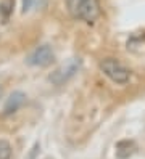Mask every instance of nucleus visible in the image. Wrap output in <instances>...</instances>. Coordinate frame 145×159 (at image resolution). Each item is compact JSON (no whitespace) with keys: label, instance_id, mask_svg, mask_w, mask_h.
<instances>
[{"label":"nucleus","instance_id":"obj_6","mask_svg":"<svg viewBox=\"0 0 145 159\" xmlns=\"http://www.w3.org/2000/svg\"><path fill=\"white\" fill-rule=\"evenodd\" d=\"M135 151V143L134 142H129V140H123L116 145V156L119 159H126L129 157L132 153Z\"/></svg>","mask_w":145,"mask_h":159},{"label":"nucleus","instance_id":"obj_2","mask_svg":"<svg viewBox=\"0 0 145 159\" xmlns=\"http://www.w3.org/2000/svg\"><path fill=\"white\" fill-rule=\"evenodd\" d=\"M100 71L105 74L110 80H113L114 84H128L131 79V72L129 69L124 66L123 63H119L114 58H105L100 61Z\"/></svg>","mask_w":145,"mask_h":159},{"label":"nucleus","instance_id":"obj_4","mask_svg":"<svg viewBox=\"0 0 145 159\" xmlns=\"http://www.w3.org/2000/svg\"><path fill=\"white\" fill-rule=\"evenodd\" d=\"M55 60V53L50 45H41L27 57V64L31 66H47Z\"/></svg>","mask_w":145,"mask_h":159},{"label":"nucleus","instance_id":"obj_7","mask_svg":"<svg viewBox=\"0 0 145 159\" xmlns=\"http://www.w3.org/2000/svg\"><path fill=\"white\" fill-rule=\"evenodd\" d=\"M13 5H15L13 0H3V2L0 3V16L3 18V21H7L8 18H10V15H12Z\"/></svg>","mask_w":145,"mask_h":159},{"label":"nucleus","instance_id":"obj_3","mask_svg":"<svg viewBox=\"0 0 145 159\" xmlns=\"http://www.w3.org/2000/svg\"><path fill=\"white\" fill-rule=\"evenodd\" d=\"M79 68H81V60L79 58H71L65 64H61V66L52 74L50 80L55 84V85H63L65 82H68L77 71H79Z\"/></svg>","mask_w":145,"mask_h":159},{"label":"nucleus","instance_id":"obj_9","mask_svg":"<svg viewBox=\"0 0 145 159\" xmlns=\"http://www.w3.org/2000/svg\"><path fill=\"white\" fill-rule=\"evenodd\" d=\"M36 2L37 0H23V11H29V10H32V8L36 7Z\"/></svg>","mask_w":145,"mask_h":159},{"label":"nucleus","instance_id":"obj_5","mask_svg":"<svg viewBox=\"0 0 145 159\" xmlns=\"http://www.w3.org/2000/svg\"><path fill=\"white\" fill-rule=\"evenodd\" d=\"M26 103V95L23 92H13L12 95L7 98V103H5V108H3V114L5 116H10V114H15L16 111L21 108L23 105Z\"/></svg>","mask_w":145,"mask_h":159},{"label":"nucleus","instance_id":"obj_1","mask_svg":"<svg viewBox=\"0 0 145 159\" xmlns=\"http://www.w3.org/2000/svg\"><path fill=\"white\" fill-rule=\"evenodd\" d=\"M70 15L77 21L94 23L100 16L99 0H65Z\"/></svg>","mask_w":145,"mask_h":159},{"label":"nucleus","instance_id":"obj_10","mask_svg":"<svg viewBox=\"0 0 145 159\" xmlns=\"http://www.w3.org/2000/svg\"><path fill=\"white\" fill-rule=\"evenodd\" d=\"M0 97H2V89H0Z\"/></svg>","mask_w":145,"mask_h":159},{"label":"nucleus","instance_id":"obj_8","mask_svg":"<svg viewBox=\"0 0 145 159\" xmlns=\"http://www.w3.org/2000/svg\"><path fill=\"white\" fill-rule=\"evenodd\" d=\"M12 156V146L5 140H0V159H10Z\"/></svg>","mask_w":145,"mask_h":159}]
</instances>
